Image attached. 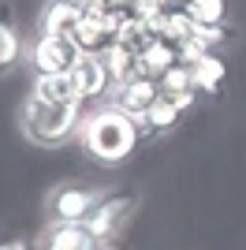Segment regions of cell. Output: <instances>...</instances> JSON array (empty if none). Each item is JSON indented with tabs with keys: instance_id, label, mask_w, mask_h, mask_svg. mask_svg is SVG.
Returning <instances> with one entry per match:
<instances>
[{
	"instance_id": "1",
	"label": "cell",
	"mask_w": 246,
	"mask_h": 250,
	"mask_svg": "<svg viewBox=\"0 0 246 250\" xmlns=\"http://www.w3.org/2000/svg\"><path fill=\"white\" fill-rule=\"evenodd\" d=\"M79 142L93 161L123 165L134 149L142 146V131H138V120H131L127 112H120L112 104H104V108L86 112V120L79 127Z\"/></svg>"
},
{
	"instance_id": "2",
	"label": "cell",
	"mask_w": 246,
	"mask_h": 250,
	"mask_svg": "<svg viewBox=\"0 0 246 250\" xmlns=\"http://www.w3.org/2000/svg\"><path fill=\"white\" fill-rule=\"evenodd\" d=\"M86 104L90 101H82V97L63 101V104H49V101H38V97H26V104H22V112H19L22 131L38 146H60V142L79 135L82 120H86Z\"/></svg>"
},
{
	"instance_id": "3",
	"label": "cell",
	"mask_w": 246,
	"mask_h": 250,
	"mask_svg": "<svg viewBox=\"0 0 246 250\" xmlns=\"http://www.w3.org/2000/svg\"><path fill=\"white\" fill-rule=\"evenodd\" d=\"M30 56L34 75H71V67L79 63L82 49L71 42V38H49V34H38L26 49Z\"/></svg>"
},
{
	"instance_id": "4",
	"label": "cell",
	"mask_w": 246,
	"mask_h": 250,
	"mask_svg": "<svg viewBox=\"0 0 246 250\" xmlns=\"http://www.w3.org/2000/svg\"><path fill=\"white\" fill-rule=\"evenodd\" d=\"M134 206H138V202H134V194H123V190H116V194H101L97 209H93L82 224L90 228V235H93L97 243H112L116 235L127 228V220H131Z\"/></svg>"
},
{
	"instance_id": "5",
	"label": "cell",
	"mask_w": 246,
	"mask_h": 250,
	"mask_svg": "<svg viewBox=\"0 0 246 250\" xmlns=\"http://www.w3.org/2000/svg\"><path fill=\"white\" fill-rule=\"evenodd\" d=\"M157 97H161V83H157V79H145V75H134L127 83L112 86L108 104L120 108V112H127L131 120H142V116L157 104Z\"/></svg>"
},
{
	"instance_id": "6",
	"label": "cell",
	"mask_w": 246,
	"mask_h": 250,
	"mask_svg": "<svg viewBox=\"0 0 246 250\" xmlns=\"http://www.w3.org/2000/svg\"><path fill=\"white\" fill-rule=\"evenodd\" d=\"M97 202H101V194L93 187H60L49 198V213L52 220H86L97 209Z\"/></svg>"
},
{
	"instance_id": "7",
	"label": "cell",
	"mask_w": 246,
	"mask_h": 250,
	"mask_svg": "<svg viewBox=\"0 0 246 250\" xmlns=\"http://www.w3.org/2000/svg\"><path fill=\"white\" fill-rule=\"evenodd\" d=\"M71 79H75V90H79L82 101H101L104 94H112V75L104 71V63L97 56L82 52L79 63L71 67Z\"/></svg>"
},
{
	"instance_id": "8",
	"label": "cell",
	"mask_w": 246,
	"mask_h": 250,
	"mask_svg": "<svg viewBox=\"0 0 246 250\" xmlns=\"http://www.w3.org/2000/svg\"><path fill=\"white\" fill-rule=\"evenodd\" d=\"M86 8H82L79 0H49L45 11H41L38 19V34H49V38H71L75 26L82 22Z\"/></svg>"
},
{
	"instance_id": "9",
	"label": "cell",
	"mask_w": 246,
	"mask_h": 250,
	"mask_svg": "<svg viewBox=\"0 0 246 250\" xmlns=\"http://www.w3.org/2000/svg\"><path fill=\"white\" fill-rule=\"evenodd\" d=\"M45 250H93L97 239L90 235V228L82 220H52V228L41 239Z\"/></svg>"
},
{
	"instance_id": "10",
	"label": "cell",
	"mask_w": 246,
	"mask_h": 250,
	"mask_svg": "<svg viewBox=\"0 0 246 250\" xmlns=\"http://www.w3.org/2000/svg\"><path fill=\"white\" fill-rule=\"evenodd\" d=\"M179 120H183V112L175 108L168 97H157V104L149 108V112L138 120V131H142V142H153L157 135H164V131H172V127H179Z\"/></svg>"
},
{
	"instance_id": "11",
	"label": "cell",
	"mask_w": 246,
	"mask_h": 250,
	"mask_svg": "<svg viewBox=\"0 0 246 250\" xmlns=\"http://www.w3.org/2000/svg\"><path fill=\"white\" fill-rule=\"evenodd\" d=\"M30 97L49 101V104H63V101H75L79 90H75V79H71V75H34Z\"/></svg>"
},
{
	"instance_id": "12",
	"label": "cell",
	"mask_w": 246,
	"mask_h": 250,
	"mask_svg": "<svg viewBox=\"0 0 246 250\" xmlns=\"http://www.w3.org/2000/svg\"><path fill=\"white\" fill-rule=\"evenodd\" d=\"M175 63H179V52H175V42H164V38H157L149 49L138 56V75H145V79H161L164 71H172Z\"/></svg>"
},
{
	"instance_id": "13",
	"label": "cell",
	"mask_w": 246,
	"mask_h": 250,
	"mask_svg": "<svg viewBox=\"0 0 246 250\" xmlns=\"http://www.w3.org/2000/svg\"><path fill=\"white\" fill-rule=\"evenodd\" d=\"M71 42L79 45L86 56H97L101 49H108V45H112V34L104 30V22L97 19V15H90V11H86V15H82V22L75 26Z\"/></svg>"
},
{
	"instance_id": "14",
	"label": "cell",
	"mask_w": 246,
	"mask_h": 250,
	"mask_svg": "<svg viewBox=\"0 0 246 250\" xmlns=\"http://www.w3.org/2000/svg\"><path fill=\"white\" fill-rule=\"evenodd\" d=\"M190 75H194L198 94H220V86H224V79H227V63L220 60L216 52H205L202 60L190 67Z\"/></svg>"
},
{
	"instance_id": "15",
	"label": "cell",
	"mask_w": 246,
	"mask_h": 250,
	"mask_svg": "<svg viewBox=\"0 0 246 250\" xmlns=\"http://www.w3.org/2000/svg\"><path fill=\"white\" fill-rule=\"evenodd\" d=\"M97 60L104 63V71L112 75V86H120V83H127V79H134L138 75V56H134L131 49H123V45H108V49H101L97 52Z\"/></svg>"
},
{
	"instance_id": "16",
	"label": "cell",
	"mask_w": 246,
	"mask_h": 250,
	"mask_svg": "<svg viewBox=\"0 0 246 250\" xmlns=\"http://www.w3.org/2000/svg\"><path fill=\"white\" fill-rule=\"evenodd\" d=\"M157 42V34L149 30V22H142V19H134V15H127L123 19V26L116 30V45H123V49H131L134 56H142L149 45Z\"/></svg>"
},
{
	"instance_id": "17",
	"label": "cell",
	"mask_w": 246,
	"mask_h": 250,
	"mask_svg": "<svg viewBox=\"0 0 246 250\" xmlns=\"http://www.w3.org/2000/svg\"><path fill=\"white\" fill-rule=\"evenodd\" d=\"M183 8L198 26H224L227 22V4L224 0H186Z\"/></svg>"
},
{
	"instance_id": "18",
	"label": "cell",
	"mask_w": 246,
	"mask_h": 250,
	"mask_svg": "<svg viewBox=\"0 0 246 250\" xmlns=\"http://www.w3.org/2000/svg\"><path fill=\"white\" fill-rule=\"evenodd\" d=\"M22 60V38L8 19H0V75H8Z\"/></svg>"
},
{
	"instance_id": "19",
	"label": "cell",
	"mask_w": 246,
	"mask_h": 250,
	"mask_svg": "<svg viewBox=\"0 0 246 250\" xmlns=\"http://www.w3.org/2000/svg\"><path fill=\"white\" fill-rule=\"evenodd\" d=\"M157 83H161V94H198L194 90V75H190L186 63H175L172 71H164Z\"/></svg>"
},
{
	"instance_id": "20",
	"label": "cell",
	"mask_w": 246,
	"mask_h": 250,
	"mask_svg": "<svg viewBox=\"0 0 246 250\" xmlns=\"http://www.w3.org/2000/svg\"><path fill=\"white\" fill-rule=\"evenodd\" d=\"M190 38H194L205 52H216L220 45L227 42V26H194V34H190Z\"/></svg>"
},
{
	"instance_id": "21",
	"label": "cell",
	"mask_w": 246,
	"mask_h": 250,
	"mask_svg": "<svg viewBox=\"0 0 246 250\" xmlns=\"http://www.w3.org/2000/svg\"><path fill=\"white\" fill-rule=\"evenodd\" d=\"M164 11H168V8H164L161 0H134L131 15H134V19H142V22H153V19H161Z\"/></svg>"
},
{
	"instance_id": "22",
	"label": "cell",
	"mask_w": 246,
	"mask_h": 250,
	"mask_svg": "<svg viewBox=\"0 0 246 250\" xmlns=\"http://www.w3.org/2000/svg\"><path fill=\"white\" fill-rule=\"evenodd\" d=\"M0 250H30L22 239H8V243H0Z\"/></svg>"
},
{
	"instance_id": "23",
	"label": "cell",
	"mask_w": 246,
	"mask_h": 250,
	"mask_svg": "<svg viewBox=\"0 0 246 250\" xmlns=\"http://www.w3.org/2000/svg\"><path fill=\"white\" fill-rule=\"evenodd\" d=\"M108 8H120V11H131L134 8V0H104Z\"/></svg>"
},
{
	"instance_id": "24",
	"label": "cell",
	"mask_w": 246,
	"mask_h": 250,
	"mask_svg": "<svg viewBox=\"0 0 246 250\" xmlns=\"http://www.w3.org/2000/svg\"><path fill=\"white\" fill-rule=\"evenodd\" d=\"M161 4H164V8H168V11H172V8H183L186 0H161Z\"/></svg>"
},
{
	"instance_id": "25",
	"label": "cell",
	"mask_w": 246,
	"mask_h": 250,
	"mask_svg": "<svg viewBox=\"0 0 246 250\" xmlns=\"http://www.w3.org/2000/svg\"><path fill=\"white\" fill-rule=\"evenodd\" d=\"M82 8H97V4H104V0H79Z\"/></svg>"
},
{
	"instance_id": "26",
	"label": "cell",
	"mask_w": 246,
	"mask_h": 250,
	"mask_svg": "<svg viewBox=\"0 0 246 250\" xmlns=\"http://www.w3.org/2000/svg\"><path fill=\"white\" fill-rule=\"evenodd\" d=\"M93 250H120V247H112V243H97Z\"/></svg>"
},
{
	"instance_id": "27",
	"label": "cell",
	"mask_w": 246,
	"mask_h": 250,
	"mask_svg": "<svg viewBox=\"0 0 246 250\" xmlns=\"http://www.w3.org/2000/svg\"><path fill=\"white\" fill-rule=\"evenodd\" d=\"M34 250H45V247H34Z\"/></svg>"
}]
</instances>
